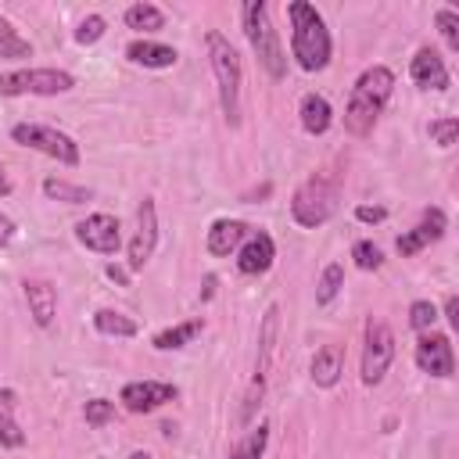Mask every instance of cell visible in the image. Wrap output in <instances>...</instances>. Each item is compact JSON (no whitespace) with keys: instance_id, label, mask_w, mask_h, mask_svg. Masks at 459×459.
<instances>
[{"instance_id":"603a6c76","label":"cell","mask_w":459,"mask_h":459,"mask_svg":"<svg viewBox=\"0 0 459 459\" xmlns=\"http://www.w3.org/2000/svg\"><path fill=\"white\" fill-rule=\"evenodd\" d=\"M204 330V319L197 316V319H186V323H179V326H169V330H161V333H154V348L158 351H176V348H183V344H190L197 333Z\"/></svg>"},{"instance_id":"836d02e7","label":"cell","mask_w":459,"mask_h":459,"mask_svg":"<svg viewBox=\"0 0 459 459\" xmlns=\"http://www.w3.org/2000/svg\"><path fill=\"white\" fill-rule=\"evenodd\" d=\"M82 416H86L90 427H104L108 420H115V402H108V398H90L86 409H82Z\"/></svg>"},{"instance_id":"f546056e","label":"cell","mask_w":459,"mask_h":459,"mask_svg":"<svg viewBox=\"0 0 459 459\" xmlns=\"http://www.w3.org/2000/svg\"><path fill=\"white\" fill-rule=\"evenodd\" d=\"M351 258H355V265L366 269V273H373V269L384 265V251H380L373 240H355V244H351Z\"/></svg>"},{"instance_id":"484cf974","label":"cell","mask_w":459,"mask_h":459,"mask_svg":"<svg viewBox=\"0 0 459 459\" xmlns=\"http://www.w3.org/2000/svg\"><path fill=\"white\" fill-rule=\"evenodd\" d=\"M265 445H269V423H258V427H251V430L230 448V459H262Z\"/></svg>"},{"instance_id":"ba28073f","label":"cell","mask_w":459,"mask_h":459,"mask_svg":"<svg viewBox=\"0 0 459 459\" xmlns=\"http://www.w3.org/2000/svg\"><path fill=\"white\" fill-rule=\"evenodd\" d=\"M394 359V333L384 319H366V344H362V384H380Z\"/></svg>"},{"instance_id":"8d00e7d4","label":"cell","mask_w":459,"mask_h":459,"mask_svg":"<svg viewBox=\"0 0 459 459\" xmlns=\"http://www.w3.org/2000/svg\"><path fill=\"white\" fill-rule=\"evenodd\" d=\"M355 219L359 222H384L387 219V208H380V204H359L355 208Z\"/></svg>"},{"instance_id":"f35d334b","label":"cell","mask_w":459,"mask_h":459,"mask_svg":"<svg viewBox=\"0 0 459 459\" xmlns=\"http://www.w3.org/2000/svg\"><path fill=\"white\" fill-rule=\"evenodd\" d=\"M104 273H108V280H115L118 287H129V273H126L122 265H115V262H111V265H108Z\"/></svg>"},{"instance_id":"4dcf8cb0","label":"cell","mask_w":459,"mask_h":459,"mask_svg":"<svg viewBox=\"0 0 459 459\" xmlns=\"http://www.w3.org/2000/svg\"><path fill=\"white\" fill-rule=\"evenodd\" d=\"M434 25H437V32L445 36L448 50H459V14H455L452 7H441V11L434 14Z\"/></svg>"},{"instance_id":"8992f818","label":"cell","mask_w":459,"mask_h":459,"mask_svg":"<svg viewBox=\"0 0 459 459\" xmlns=\"http://www.w3.org/2000/svg\"><path fill=\"white\" fill-rule=\"evenodd\" d=\"M75 86L72 72L61 68H18L0 75V97H18V93H36V97H57Z\"/></svg>"},{"instance_id":"e575fe53","label":"cell","mask_w":459,"mask_h":459,"mask_svg":"<svg viewBox=\"0 0 459 459\" xmlns=\"http://www.w3.org/2000/svg\"><path fill=\"white\" fill-rule=\"evenodd\" d=\"M455 136H459V118H437V122H430V140L437 147H452Z\"/></svg>"},{"instance_id":"8fae6325","label":"cell","mask_w":459,"mask_h":459,"mask_svg":"<svg viewBox=\"0 0 459 459\" xmlns=\"http://www.w3.org/2000/svg\"><path fill=\"white\" fill-rule=\"evenodd\" d=\"M154 244H158V212H154V201L143 197L140 208H136V233L129 240V269H143L154 255Z\"/></svg>"},{"instance_id":"9c48e42d","label":"cell","mask_w":459,"mask_h":459,"mask_svg":"<svg viewBox=\"0 0 459 459\" xmlns=\"http://www.w3.org/2000/svg\"><path fill=\"white\" fill-rule=\"evenodd\" d=\"M118 230H122V226H118L115 215L93 212V215H86V219L75 226V237H79L82 247H90V251H97V255H115V251L122 247V233H118Z\"/></svg>"},{"instance_id":"ffe728a7","label":"cell","mask_w":459,"mask_h":459,"mask_svg":"<svg viewBox=\"0 0 459 459\" xmlns=\"http://www.w3.org/2000/svg\"><path fill=\"white\" fill-rule=\"evenodd\" d=\"M298 115H301V129L312 133V136H323L333 122V111H330V100L323 93H305L301 104H298Z\"/></svg>"},{"instance_id":"3957f363","label":"cell","mask_w":459,"mask_h":459,"mask_svg":"<svg viewBox=\"0 0 459 459\" xmlns=\"http://www.w3.org/2000/svg\"><path fill=\"white\" fill-rule=\"evenodd\" d=\"M204 43H208V61H212V72H215V82H219V104H222L226 126H240V82H244L240 57L219 29H212L204 36Z\"/></svg>"},{"instance_id":"2e32d148","label":"cell","mask_w":459,"mask_h":459,"mask_svg":"<svg viewBox=\"0 0 459 459\" xmlns=\"http://www.w3.org/2000/svg\"><path fill=\"white\" fill-rule=\"evenodd\" d=\"M247 233H251V226H247V222H240V219H215V222L208 226L204 247H208V255L226 258L230 251H237V247L244 244V237H247Z\"/></svg>"},{"instance_id":"ac0fdd59","label":"cell","mask_w":459,"mask_h":459,"mask_svg":"<svg viewBox=\"0 0 459 459\" xmlns=\"http://www.w3.org/2000/svg\"><path fill=\"white\" fill-rule=\"evenodd\" d=\"M25 301H29V316L36 319V326H50L54 312H57V294L47 280H25Z\"/></svg>"},{"instance_id":"30bf717a","label":"cell","mask_w":459,"mask_h":459,"mask_svg":"<svg viewBox=\"0 0 459 459\" xmlns=\"http://www.w3.org/2000/svg\"><path fill=\"white\" fill-rule=\"evenodd\" d=\"M416 366L437 380H448L455 373V355H452V341L448 333H423L416 341Z\"/></svg>"},{"instance_id":"74e56055","label":"cell","mask_w":459,"mask_h":459,"mask_svg":"<svg viewBox=\"0 0 459 459\" xmlns=\"http://www.w3.org/2000/svg\"><path fill=\"white\" fill-rule=\"evenodd\" d=\"M11 240H14V222H11V215L0 212V247H7Z\"/></svg>"},{"instance_id":"7c38bea8","label":"cell","mask_w":459,"mask_h":459,"mask_svg":"<svg viewBox=\"0 0 459 459\" xmlns=\"http://www.w3.org/2000/svg\"><path fill=\"white\" fill-rule=\"evenodd\" d=\"M176 384H165V380H129L118 394V402L129 409V412H154L161 405H169L176 398Z\"/></svg>"},{"instance_id":"5b68a950","label":"cell","mask_w":459,"mask_h":459,"mask_svg":"<svg viewBox=\"0 0 459 459\" xmlns=\"http://www.w3.org/2000/svg\"><path fill=\"white\" fill-rule=\"evenodd\" d=\"M333 212H337V179L330 176H308L290 197V215L305 230L323 226Z\"/></svg>"},{"instance_id":"7402d4cb","label":"cell","mask_w":459,"mask_h":459,"mask_svg":"<svg viewBox=\"0 0 459 459\" xmlns=\"http://www.w3.org/2000/svg\"><path fill=\"white\" fill-rule=\"evenodd\" d=\"M14 409H18V391L0 387V445L4 448H22L25 445V430L18 427Z\"/></svg>"},{"instance_id":"d6986e66","label":"cell","mask_w":459,"mask_h":459,"mask_svg":"<svg viewBox=\"0 0 459 459\" xmlns=\"http://www.w3.org/2000/svg\"><path fill=\"white\" fill-rule=\"evenodd\" d=\"M126 57L133 65H143V68H172L179 54L172 47H165V43H154V39H133L126 47Z\"/></svg>"},{"instance_id":"277c9868","label":"cell","mask_w":459,"mask_h":459,"mask_svg":"<svg viewBox=\"0 0 459 459\" xmlns=\"http://www.w3.org/2000/svg\"><path fill=\"white\" fill-rule=\"evenodd\" d=\"M244 32H247V43H251L258 65L273 79H283L287 75V57H283L280 36H276V29L269 22V4L265 0H247L244 4Z\"/></svg>"},{"instance_id":"7a4b0ae2","label":"cell","mask_w":459,"mask_h":459,"mask_svg":"<svg viewBox=\"0 0 459 459\" xmlns=\"http://www.w3.org/2000/svg\"><path fill=\"white\" fill-rule=\"evenodd\" d=\"M287 14H290V50H294V61L305 72H323L330 65V50H333L323 14L312 4H305V0H290Z\"/></svg>"},{"instance_id":"9a60e30c","label":"cell","mask_w":459,"mask_h":459,"mask_svg":"<svg viewBox=\"0 0 459 459\" xmlns=\"http://www.w3.org/2000/svg\"><path fill=\"white\" fill-rule=\"evenodd\" d=\"M409 75H412V82L420 90H448V68H445L441 54L430 50V47H420L416 50V57L409 65Z\"/></svg>"},{"instance_id":"60d3db41","label":"cell","mask_w":459,"mask_h":459,"mask_svg":"<svg viewBox=\"0 0 459 459\" xmlns=\"http://www.w3.org/2000/svg\"><path fill=\"white\" fill-rule=\"evenodd\" d=\"M7 194H11V179H7V172L0 165V197H7Z\"/></svg>"},{"instance_id":"ab89813d","label":"cell","mask_w":459,"mask_h":459,"mask_svg":"<svg viewBox=\"0 0 459 459\" xmlns=\"http://www.w3.org/2000/svg\"><path fill=\"white\" fill-rule=\"evenodd\" d=\"M445 316H448V323H452V326H459V298H455V294L445 301Z\"/></svg>"},{"instance_id":"83f0119b","label":"cell","mask_w":459,"mask_h":459,"mask_svg":"<svg viewBox=\"0 0 459 459\" xmlns=\"http://www.w3.org/2000/svg\"><path fill=\"white\" fill-rule=\"evenodd\" d=\"M341 287H344V265H341V262H330V265L323 269L319 283H316V305H330V301L341 294Z\"/></svg>"},{"instance_id":"52a82bcc","label":"cell","mask_w":459,"mask_h":459,"mask_svg":"<svg viewBox=\"0 0 459 459\" xmlns=\"http://www.w3.org/2000/svg\"><path fill=\"white\" fill-rule=\"evenodd\" d=\"M11 140H14V143H22V147L39 151V154H47V158H57L61 165H79V143H75L68 133L54 129V126L18 122V126L11 129Z\"/></svg>"},{"instance_id":"4316f807","label":"cell","mask_w":459,"mask_h":459,"mask_svg":"<svg viewBox=\"0 0 459 459\" xmlns=\"http://www.w3.org/2000/svg\"><path fill=\"white\" fill-rule=\"evenodd\" d=\"M43 194H47L50 201H65V204H82V201H90V190H86V186H75V183L57 179V176H47V179H43Z\"/></svg>"},{"instance_id":"e0dca14e","label":"cell","mask_w":459,"mask_h":459,"mask_svg":"<svg viewBox=\"0 0 459 459\" xmlns=\"http://www.w3.org/2000/svg\"><path fill=\"white\" fill-rule=\"evenodd\" d=\"M344 373V344L330 341L312 355V384L316 387H333Z\"/></svg>"},{"instance_id":"d4e9b609","label":"cell","mask_w":459,"mask_h":459,"mask_svg":"<svg viewBox=\"0 0 459 459\" xmlns=\"http://www.w3.org/2000/svg\"><path fill=\"white\" fill-rule=\"evenodd\" d=\"M126 25L136 32H158V29H165V11L154 4H133V7H126Z\"/></svg>"},{"instance_id":"f1b7e54d","label":"cell","mask_w":459,"mask_h":459,"mask_svg":"<svg viewBox=\"0 0 459 459\" xmlns=\"http://www.w3.org/2000/svg\"><path fill=\"white\" fill-rule=\"evenodd\" d=\"M0 57H32V43L22 39L4 14H0Z\"/></svg>"},{"instance_id":"5bb4252c","label":"cell","mask_w":459,"mask_h":459,"mask_svg":"<svg viewBox=\"0 0 459 459\" xmlns=\"http://www.w3.org/2000/svg\"><path fill=\"white\" fill-rule=\"evenodd\" d=\"M273 258H276V244H273V237L262 233V230L247 233L244 244L237 247V269H240L244 276H262V273L273 265Z\"/></svg>"},{"instance_id":"d6a6232c","label":"cell","mask_w":459,"mask_h":459,"mask_svg":"<svg viewBox=\"0 0 459 459\" xmlns=\"http://www.w3.org/2000/svg\"><path fill=\"white\" fill-rule=\"evenodd\" d=\"M104 29H108V22H104L100 14H86V18L79 22V29H75V43L90 47V43H97V39L104 36Z\"/></svg>"},{"instance_id":"cb8c5ba5","label":"cell","mask_w":459,"mask_h":459,"mask_svg":"<svg viewBox=\"0 0 459 459\" xmlns=\"http://www.w3.org/2000/svg\"><path fill=\"white\" fill-rule=\"evenodd\" d=\"M93 326L104 337H136V330H140L126 312H115V308H97L93 312Z\"/></svg>"},{"instance_id":"44dd1931","label":"cell","mask_w":459,"mask_h":459,"mask_svg":"<svg viewBox=\"0 0 459 459\" xmlns=\"http://www.w3.org/2000/svg\"><path fill=\"white\" fill-rule=\"evenodd\" d=\"M276 330H280V305H269L262 316V333H258V362H255V380L265 384L269 377V362H273V348H276Z\"/></svg>"},{"instance_id":"1f68e13d","label":"cell","mask_w":459,"mask_h":459,"mask_svg":"<svg viewBox=\"0 0 459 459\" xmlns=\"http://www.w3.org/2000/svg\"><path fill=\"white\" fill-rule=\"evenodd\" d=\"M434 323H437V308H434L430 301H412V305H409V326H412V330L427 333Z\"/></svg>"},{"instance_id":"4fadbf2b","label":"cell","mask_w":459,"mask_h":459,"mask_svg":"<svg viewBox=\"0 0 459 459\" xmlns=\"http://www.w3.org/2000/svg\"><path fill=\"white\" fill-rule=\"evenodd\" d=\"M445 226H448L445 212H441V208H427V212H423V219H420V226H412V230H405V233L398 237V255H402V258H409V255H416V251L430 247L434 240H441V237H445Z\"/></svg>"},{"instance_id":"b9f144b4","label":"cell","mask_w":459,"mask_h":459,"mask_svg":"<svg viewBox=\"0 0 459 459\" xmlns=\"http://www.w3.org/2000/svg\"><path fill=\"white\" fill-rule=\"evenodd\" d=\"M129 459H151V452H133Z\"/></svg>"},{"instance_id":"d590c367","label":"cell","mask_w":459,"mask_h":459,"mask_svg":"<svg viewBox=\"0 0 459 459\" xmlns=\"http://www.w3.org/2000/svg\"><path fill=\"white\" fill-rule=\"evenodd\" d=\"M262 391H265V384H262V380H251V387H247V394H244L240 423H251V420H255V412H258V405H262Z\"/></svg>"},{"instance_id":"6da1fadb","label":"cell","mask_w":459,"mask_h":459,"mask_svg":"<svg viewBox=\"0 0 459 459\" xmlns=\"http://www.w3.org/2000/svg\"><path fill=\"white\" fill-rule=\"evenodd\" d=\"M391 90H394V72H391V68H384V65L366 68V72L355 79L351 97H348V104H344V129H348L351 136L373 133L377 118L384 115V108H387V100H391Z\"/></svg>"}]
</instances>
